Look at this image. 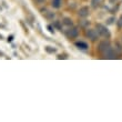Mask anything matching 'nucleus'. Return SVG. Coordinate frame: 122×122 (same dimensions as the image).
I'll return each mask as SVG.
<instances>
[{
  "instance_id": "f257e3e1",
  "label": "nucleus",
  "mask_w": 122,
  "mask_h": 122,
  "mask_svg": "<svg viewBox=\"0 0 122 122\" xmlns=\"http://www.w3.org/2000/svg\"><path fill=\"white\" fill-rule=\"evenodd\" d=\"M96 30L98 31V33H99L100 36H102L104 38H110V31L107 27H104V25L98 23L96 26Z\"/></svg>"
},
{
  "instance_id": "f03ea898",
  "label": "nucleus",
  "mask_w": 122,
  "mask_h": 122,
  "mask_svg": "<svg viewBox=\"0 0 122 122\" xmlns=\"http://www.w3.org/2000/svg\"><path fill=\"white\" fill-rule=\"evenodd\" d=\"M86 35H87L88 38L90 39V40H92V41H96V40H98V38H99V33L94 29H88L87 31H86Z\"/></svg>"
},
{
  "instance_id": "7ed1b4c3",
  "label": "nucleus",
  "mask_w": 122,
  "mask_h": 122,
  "mask_svg": "<svg viewBox=\"0 0 122 122\" xmlns=\"http://www.w3.org/2000/svg\"><path fill=\"white\" fill-rule=\"evenodd\" d=\"M78 35H79V30H78V28H74V27H72V28H70V29H68V31L66 32V36H67L69 39L77 38Z\"/></svg>"
},
{
  "instance_id": "20e7f679",
  "label": "nucleus",
  "mask_w": 122,
  "mask_h": 122,
  "mask_svg": "<svg viewBox=\"0 0 122 122\" xmlns=\"http://www.w3.org/2000/svg\"><path fill=\"white\" fill-rule=\"evenodd\" d=\"M109 48H111V47H110V42L109 41H102V42H100V45H99V51L101 52V53H104V52H106Z\"/></svg>"
},
{
  "instance_id": "39448f33",
  "label": "nucleus",
  "mask_w": 122,
  "mask_h": 122,
  "mask_svg": "<svg viewBox=\"0 0 122 122\" xmlns=\"http://www.w3.org/2000/svg\"><path fill=\"white\" fill-rule=\"evenodd\" d=\"M104 57H106L107 59H113V58H116V52H114V50H113L112 48H109L108 50H107L104 53Z\"/></svg>"
},
{
  "instance_id": "423d86ee",
  "label": "nucleus",
  "mask_w": 122,
  "mask_h": 122,
  "mask_svg": "<svg viewBox=\"0 0 122 122\" xmlns=\"http://www.w3.org/2000/svg\"><path fill=\"white\" fill-rule=\"evenodd\" d=\"M78 15L80 17H82V18L87 17L88 15H89V8H88V7H82V8H80L79 11H78Z\"/></svg>"
},
{
  "instance_id": "0eeeda50",
  "label": "nucleus",
  "mask_w": 122,
  "mask_h": 122,
  "mask_svg": "<svg viewBox=\"0 0 122 122\" xmlns=\"http://www.w3.org/2000/svg\"><path fill=\"white\" fill-rule=\"evenodd\" d=\"M76 47H77L78 49H81V50H87V49L89 48L88 43H87V42H84V41H78V42H76Z\"/></svg>"
},
{
  "instance_id": "6e6552de",
  "label": "nucleus",
  "mask_w": 122,
  "mask_h": 122,
  "mask_svg": "<svg viewBox=\"0 0 122 122\" xmlns=\"http://www.w3.org/2000/svg\"><path fill=\"white\" fill-rule=\"evenodd\" d=\"M45 49H46V51L48 52V53H55V52L57 51V49L56 48H52V47H49V46H47Z\"/></svg>"
},
{
  "instance_id": "1a4fd4ad",
  "label": "nucleus",
  "mask_w": 122,
  "mask_h": 122,
  "mask_svg": "<svg viewBox=\"0 0 122 122\" xmlns=\"http://www.w3.org/2000/svg\"><path fill=\"white\" fill-rule=\"evenodd\" d=\"M45 12V16L46 18H48V19H53V17H55V15L51 12V11H43Z\"/></svg>"
},
{
  "instance_id": "9d476101",
  "label": "nucleus",
  "mask_w": 122,
  "mask_h": 122,
  "mask_svg": "<svg viewBox=\"0 0 122 122\" xmlns=\"http://www.w3.org/2000/svg\"><path fill=\"white\" fill-rule=\"evenodd\" d=\"M52 6L55 8H59L61 6V0H52Z\"/></svg>"
},
{
  "instance_id": "9b49d317",
  "label": "nucleus",
  "mask_w": 122,
  "mask_h": 122,
  "mask_svg": "<svg viewBox=\"0 0 122 122\" xmlns=\"http://www.w3.org/2000/svg\"><path fill=\"white\" fill-rule=\"evenodd\" d=\"M63 23L66 25V26H72V20H71L70 18H64Z\"/></svg>"
},
{
  "instance_id": "f8f14e48",
  "label": "nucleus",
  "mask_w": 122,
  "mask_h": 122,
  "mask_svg": "<svg viewBox=\"0 0 122 122\" xmlns=\"http://www.w3.org/2000/svg\"><path fill=\"white\" fill-rule=\"evenodd\" d=\"M99 3H100V0H92V1H91V6H92L93 8H96V7L99 6Z\"/></svg>"
},
{
  "instance_id": "ddd939ff",
  "label": "nucleus",
  "mask_w": 122,
  "mask_h": 122,
  "mask_svg": "<svg viewBox=\"0 0 122 122\" xmlns=\"http://www.w3.org/2000/svg\"><path fill=\"white\" fill-rule=\"evenodd\" d=\"M114 20H116V18H114V17H110L109 19L107 20V23H108V25H112V23L114 22Z\"/></svg>"
},
{
  "instance_id": "4468645a",
  "label": "nucleus",
  "mask_w": 122,
  "mask_h": 122,
  "mask_svg": "<svg viewBox=\"0 0 122 122\" xmlns=\"http://www.w3.org/2000/svg\"><path fill=\"white\" fill-rule=\"evenodd\" d=\"M89 21H87V20H84V21H81V26L83 27V28H87L88 26H89Z\"/></svg>"
},
{
  "instance_id": "2eb2a0df",
  "label": "nucleus",
  "mask_w": 122,
  "mask_h": 122,
  "mask_svg": "<svg viewBox=\"0 0 122 122\" xmlns=\"http://www.w3.org/2000/svg\"><path fill=\"white\" fill-rule=\"evenodd\" d=\"M118 28H120V29L122 28V16L120 17V19L118 20Z\"/></svg>"
},
{
  "instance_id": "dca6fc26",
  "label": "nucleus",
  "mask_w": 122,
  "mask_h": 122,
  "mask_svg": "<svg viewBox=\"0 0 122 122\" xmlns=\"http://www.w3.org/2000/svg\"><path fill=\"white\" fill-rule=\"evenodd\" d=\"M55 27L57 28V29L60 30V29H61V25H60V22H59V21H55Z\"/></svg>"
},
{
  "instance_id": "f3484780",
  "label": "nucleus",
  "mask_w": 122,
  "mask_h": 122,
  "mask_svg": "<svg viewBox=\"0 0 122 122\" xmlns=\"http://www.w3.org/2000/svg\"><path fill=\"white\" fill-rule=\"evenodd\" d=\"M68 57H67V55H60V56H58V59H67Z\"/></svg>"
},
{
  "instance_id": "a211bd4d",
  "label": "nucleus",
  "mask_w": 122,
  "mask_h": 122,
  "mask_svg": "<svg viewBox=\"0 0 122 122\" xmlns=\"http://www.w3.org/2000/svg\"><path fill=\"white\" fill-rule=\"evenodd\" d=\"M47 28H48V30L50 32H51V33H53V32H55V30H53V28H52V26H48L47 27Z\"/></svg>"
},
{
  "instance_id": "6ab92c4d",
  "label": "nucleus",
  "mask_w": 122,
  "mask_h": 122,
  "mask_svg": "<svg viewBox=\"0 0 122 122\" xmlns=\"http://www.w3.org/2000/svg\"><path fill=\"white\" fill-rule=\"evenodd\" d=\"M38 3H42V2H45V0H36Z\"/></svg>"
},
{
  "instance_id": "aec40b11",
  "label": "nucleus",
  "mask_w": 122,
  "mask_h": 122,
  "mask_svg": "<svg viewBox=\"0 0 122 122\" xmlns=\"http://www.w3.org/2000/svg\"><path fill=\"white\" fill-rule=\"evenodd\" d=\"M8 40H9V41H12V40H13V37H12V36H10V37H9V39H8Z\"/></svg>"
},
{
  "instance_id": "412c9836",
  "label": "nucleus",
  "mask_w": 122,
  "mask_h": 122,
  "mask_svg": "<svg viewBox=\"0 0 122 122\" xmlns=\"http://www.w3.org/2000/svg\"><path fill=\"white\" fill-rule=\"evenodd\" d=\"M2 39H3V38H2V36L0 35V40H2Z\"/></svg>"
}]
</instances>
